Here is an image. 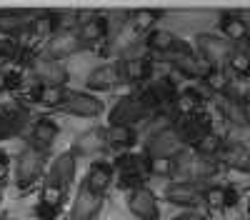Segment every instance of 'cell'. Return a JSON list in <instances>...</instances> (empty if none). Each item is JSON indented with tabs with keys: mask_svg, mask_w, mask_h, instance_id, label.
I'll list each match as a JSON object with an SVG mask.
<instances>
[{
	"mask_svg": "<svg viewBox=\"0 0 250 220\" xmlns=\"http://www.w3.org/2000/svg\"><path fill=\"white\" fill-rule=\"evenodd\" d=\"M62 108L73 115H78V118H95V115L103 113V103L88 93H65Z\"/></svg>",
	"mask_w": 250,
	"mask_h": 220,
	"instance_id": "obj_10",
	"label": "cell"
},
{
	"mask_svg": "<svg viewBox=\"0 0 250 220\" xmlns=\"http://www.w3.org/2000/svg\"><path fill=\"white\" fill-rule=\"evenodd\" d=\"M173 220H208L203 213H195V210H188V213H183V215H178V218H173Z\"/></svg>",
	"mask_w": 250,
	"mask_h": 220,
	"instance_id": "obj_40",
	"label": "cell"
},
{
	"mask_svg": "<svg viewBox=\"0 0 250 220\" xmlns=\"http://www.w3.org/2000/svg\"><path fill=\"white\" fill-rule=\"evenodd\" d=\"M220 113H223V118H225L233 128H240V130L250 128V110H248V105L243 103V98H238V95H223V100H220Z\"/></svg>",
	"mask_w": 250,
	"mask_h": 220,
	"instance_id": "obj_12",
	"label": "cell"
},
{
	"mask_svg": "<svg viewBox=\"0 0 250 220\" xmlns=\"http://www.w3.org/2000/svg\"><path fill=\"white\" fill-rule=\"evenodd\" d=\"M175 130H178V135H180V140H183V145H185V143L195 145L203 135L213 133V130H210V115H205V113H200V110L193 113V115H183L178 123H175Z\"/></svg>",
	"mask_w": 250,
	"mask_h": 220,
	"instance_id": "obj_6",
	"label": "cell"
},
{
	"mask_svg": "<svg viewBox=\"0 0 250 220\" xmlns=\"http://www.w3.org/2000/svg\"><path fill=\"white\" fill-rule=\"evenodd\" d=\"M163 18V13L160 10H135L133 13V25H135V30H150L158 20Z\"/></svg>",
	"mask_w": 250,
	"mask_h": 220,
	"instance_id": "obj_35",
	"label": "cell"
},
{
	"mask_svg": "<svg viewBox=\"0 0 250 220\" xmlns=\"http://www.w3.org/2000/svg\"><path fill=\"white\" fill-rule=\"evenodd\" d=\"M158 108V103L153 100V95L145 90L140 95H128V98H120L115 108L108 115V123L110 125H125V128H133L135 123H140L143 118H148V113Z\"/></svg>",
	"mask_w": 250,
	"mask_h": 220,
	"instance_id": "obj_1",
	"label": "cell"
},
{
	"mask_svg": "<svg viewBox=\"0 0 250 220\" xmlns=\"http://www.w3.org/2000/svg\"><path fill=\"white\" fill-rule=\"evenodd\" d=\"M145 45H148L150 50H158V53H173L178 45H180V40L170 33V30H150L148 38H145Z\"/></svg>",
	"mask_w": 250,
	"mask_h": 220,
	"instance_id": "obj_27",
	"label": "cell"
},
{
	"mask_svg": "<svg viewBox=\"0 0 250 220\" xmlns=\"http://www.w3.org/2000/svg\"><path fill=\"white\" fill-rule=\"evenodd\" d=\"M62 200H65V190H62L60 185H55V183H45L43 190H40V208H38V213L43 218L55 215Z\"/></svg>",
	"mask_w": 250,
	"mask_h": 220,
	"instance_id": "obj_22",
	"label": "cell"
},
{
	"mask_svg": "<svg viewBox=\"0 0 250 220\" xmlns=\"http://www.w3.org/2000/svg\"><path fill=\"white\" fill-rule=\"evenodd\" d=\"M118 83H123L120 80V70H118V63L115 65H100V68H95L90 75H88V88L90 90H110V88H115Z\"/></svg>",
	"mask_w": 250,
	"mask_h": 220,
	"instance_id": "obj_20",
	"label": "cell"
},
{
	"mask_svg": "<svg viewBox=\"0 0 250 220\" xmlns=\"http://www.w3.org/2000/svg\"><path fill=\"white\" fill-rule=\"evenodd\" d=\"M245 50H248V53H250V38H248V48H245Z\"/></svg>",
	"mask_w": 250,
	"mask_h": 220,
	"instance_id": "obj_45",
	"label": "cell"
},
{
	"mask_svg": "<svg viewBox=\"0 0 250 220\" xmlns=\"http://www.w3.org/2000/svg\"><path fill=\"white\" fill-rule=\"evenodd\" d=\"M248 215H250V203H248Z\"/></svg>",
	"mask_w": 250,
	"mask_h": 220,
	"instance_id": "obj_46",
	"label": "cell"
},
{
	"mask_svg": "<svg viewBox=\"0 0 250 220\" xmlns=\"http://www.w3.org/2000/svg\"><path fill=\"white\" fill-rule=\"evenodd\" d=\"M218 25H220L223 38H225L230 45H235V43H248V38H250V25L245 23V20H243L238 13H223Z\"/></svg>",
	"mask_w": 250,
	"mask_h": 220,
	"instance_id": "obj_14",
	"label": "cell"
},
{
	"mask_svg": "<svg viewBox=\"0 0 250 220\" xmlns=\"http://www.w3.org/2000/svg\"><path fill=\"white\" fill-rule=\"evenodd\" d=\"M65 88H58V85H40L35 88L33 98H35V103L38 105H43V108H58L62 105V100H65Z\"/></svg>",
	"mask_w": 250,
	"mask_h": 220,
	"instance_id": "obj_28",
	"label": "cell"
},
{
	"mask_svg": "<svg viewBox=\"0 0 250 220\" xmlns=\"http://www.w3.org/2000/svg\"><path fill=\"white\" fill-rule=\"evenodd\" d=\"M243 103H245V105H250V88L245 90V98H243Z\"/></svg>",
	"mask_w": 250,
	"mask_h": 220,
	"instance_id": "obj_43",
	"label": "cell"
},
{
	"mask_svg": "<svg viewBox=\"0 0 250 220\" xmlns=\"http://www.w3.org/2000/svg\"><path fill=\"white\" fill-rule=\"evenodd\" d=\"M8 158L5 155H0V185H5V178H8Z\"/></svg>",
	"mask_w": 250,
	"mask_h": 220,
	"instance_id": "obj_41",
	"label": "cell"
},
{
	"mask_svg": "<svg viewBox=\"0 0 250 220\" xmlns=\"http://www.w3.org/2000/svg\"><path fill=\"white\" fill-rule=\"evenodd\" d=\"M170 63L178 73H183L185 78H195V80H203L208 75V70H210V65H208L200 55H195L185 43H180L170 53Z\"/></svg>",
	"mask_w": 250,
	"mask_h": 220,
	"instance_id": "obj_5",
	"label": "cell"
},
{
	"mask_svg": "<svg viewBox=\"0 0 250 220\" xmlns=\"http://www.w3.org/2000/svg\"><path fill=\"white\" fill-rule=\"evenodd\" d=\"M165 200L178 208H195L203 203V188L193 180H180L165 190Z\"/></svg>",
	"mask_w": 250,
	"mask_h": 220,
	"instance_id": "obj_7",
	"label": "cell"
},
{
	"mask_svg": "<svg viewBox=\"0 0 250 220\" xmlns=\"http://www.w3.org/2000/svg\"><path fill=\"white\" fill-rule=\"evenodd\" d=\"M223 138L220 135H215V133H208V135H203L198 143L193 145L195 148V155L198 158H208V160H215L218 155H220V150H223Z\"/></svg>",
	"mask_w": 250,
	"mask_h": 220,
	"instance_id": "obj_31",
	"label": "cell"
},
{
	"mask_svg": "<svg viewBox=\"0 0 250 220\" xmlns=\"http://www.w3.org/2000/svg\"><path fill=\"white\" fill-rule=\"evenodd\" d=\"M25 15L20 13H3L0 15V33H20L25 30Z\"/></svg>",
	"mask_w": 250,
	"mask_h": 220,
	"instance_id": "obj_36",
	"label": "cell"
},
{
	"mask_svg": "<svg viewBox=\"0 0 250 220\" xmlns=\"http://www.w3.org/2000/svg\"><path fill=\"white\" fill-rule=\"evenodd\" d=\"M148 168L153 175H160V178H168L175 173V160L173 158H148Z\"/></svg>",
	"mask_w": 250,
	"mask_h": 220,
	"instance_id": "obj_37",
	"label": "cell"
},
{
	"mask_svg": "<svg viewBox=\"0 0 250 220\" xmlns=\"http://www.w3.org/2000/svg\"><path fill=\"white\" fill-rule=\"evenodd\" d=\"M50 180L62 190H68V185L75 180V155L73 153H62L55 158V163L50 165Z\"/></svg>",
	"mask_w": 250,
	"mask_h": 220,
	"instance_id": "obj_17",
	"label": "cell"
},
{
	"mask_svg": "<svg viewBox=\"0 0 250 220\" xmlns=\"http://www.w3.org/2000/svg\"><path fill=\"white\" fill-rule=\"evenodd\" d=\"M0 203H3V185H0Z\"/></svg>",
	"mask_w": 250,
	"mask_h": 220,
	"instance_id": "obj_44",
	"label": "cell"
},
{
	"mask_svg": "<svg viewBox=\"0 0 250 220\" xmlns=\"http://www.w3.org/2000/svg\"><path fill=\"white\" fill-rule=\"evenodd\" d=\"M110 183H113V165L105 163V160H98V163H93V168L88 173V180H85L83 188H88L98 195H105Z\"/></svg>",
	"mask_w": 250,
	"mask_h": 220,
	"instance_id": "obj_19",
	"label": "cell"
},
{
	"mask_svg": "<svg viewBox=\"0 0 250 220\" xmlns=\"http://www.w3.org/2000/svg\"><path fill=\"white\" fill-rule=\"evenodd\" d=\"M105 145V138H103V130H88L75 138L73 143V155H95L103 150Z\"/></svg>",
	"mask_w": 250,
	"mask_h": 220,
	"instance_id": "obj_23",
	"label": "cell"
},
{
	"mask_svg": "<svg viewBox=\"0 0 250 220\" xmlns=\"http://www.w3.org/2000/svg\"><path fill=\"white\" fill-rule=\"evenodd\" d=\"M15 55H18V43H13V40H8V38H0V58L13 60Z\"/></svg>",
	"mask_w": 250,
	"mask_h": 220,
	"instance_id": "obj_39",
	"label": "cell"
},
{
	"mask_svg": "<svg viewBox=\"0 0 250 220\" xmlns=\"http://www.w3.org/2000/svg\"><path fill=\"white\" fill-rule=\"evenodd\" d=\"M45 168V150H40L35 145H28L23 153L18 155V163H15V180L20 188H28L33 185L35 180L40 178Z\"/></svg>",
	"mask_w": 250,
	"mask_h": 220,
	"instance_id": "obj_2",
	"label": "cell"
},
{
	"mask_svg": "<svg viewBox=\"0 0 250 220\" xmlns=\"http://www.w3.org/2000/svg\"><path fill=\"white\" fill-rule=\"evenodd\" d=\"M3 90H8V73L0 70V93H3Z\"/></svg>",
	"mask_w": 250,
	"mask_h": 220,
	"instance_id": "obj_42",
	"label": "cell"
},
{
	"mask_svg": "<svg viewBox=\"0 0 250 220\" xmlns=\"http://www.w3.org/2000/svg\"><path fill=\"white\" fill-rule=\"evenodd\" d=\"M128 208L135 218L140 220H158L160 218V208H158V198L148 190V188H138L130 193L128 198Z\"/></svg>",
	"mask_w": 250,
	"mask_h": 220,
	"instance_id": "obj_9",
	"label": "cell"
},
{
	"mask_svg": "<svg viewBox=\"0 0 250 220\" xmlns=\"http://www.w3.org/2000/svg\"><path fill=\"white\" fill-rule=\"evenodd\" d=\"M118 70H120L123 83H143V80L150 78L153 65H150V60H145V58H133V60H120Z\"/></svg>",
	"mask_w": 250,
	"mask_h": 220,
	"instance_id": "obj_16",
	"label": "cell"
},
{
	"mask_svg": "<svg viewBox=\"0 0 250 220\" xmlns=\"http://www.w3.org/2000/svg\"><path fill=\"white\" fill-rule=\"evenodd\" d=\"M55 15L53 13H45V15H40V18H35L33 23H30V28H33V33L35 35H40V38H45V35H50L53 30H55Z\"/></svg>",
	"mask_w": 250,
	"mask_h": 220,
	"instance_id": "obj_38",
	"label": "cell"
},
{
	"mask_svg": "<svg viewBox=\"0 0 250 220\" xmlns=\"http://www.w3.org/2000/svg\"><path fill=\"white\" fill-rule=\"evenodd\" d=\"M148 93L153 95V100L158 105H168V103H175V98H178V90H175V83L170 78H160L155 80V83L148 88Z\"/></svg>",
	"mask_w": 250,
	"mask_h": 220,
	"instance_id": "obj_29",
	"label": "cell"
},
{
	"mask_svg": "<svg viewBox=\"0 0 250 220\" xmlns=\"http://www.w3.org/2000/svg\"><path fill=\"white\" fill-rule=\"evenodd\" d=\"M103 208V195L88 190V188H80L73 210H70V220H93Z\"/></svg>",
	"mask_w": 250,
	"mask_h": 220,
	"instance_id": "obj_13",
	"label": "cell"
},
{
	"mask_svg": "<svg viewBox=\"0 0 250 220\" xmlns=\"http://www.w3.org/2000/svg\"><path fill=\"white\" fill-rule=\"evenodd\" d=\"M108 33V20L105 18H88L80 23V30H78V40L83 45L85 43H98L103 40Z\"/></svg>",
	"mask_w": 250,
	"mask_h": 220,
	"instance_id": "obj_25",
	"label": "cell"
},
{
	"mask_svg": "<svg viewBox=\"0 0 250 220\" xmlns=\"http://www.w3.org/2000/svg\"><path fill=\"white\" fill-rule=\"evenodd\" d=\"M203 83H205L208 90L220 93V95H228V90H230V80H228V75L223 73V68H210L208 75L203 78Z\"/></svg>",
	"mask_w": 250,
	"mask_h": 220,
	"instance_id": "obj_33",
	"label": "cell"
},
{
	"mask_svg": "<svg viewBox=\"0 0 250 220\" xmlns=\"http://www.w3.org/2000/svg\"><path fill=\"white\" fill-rule=\"evenodd\" d=\"M183 153V140L175 130V125H168L158 130L155 135H150L148 145H145V155L148 158H178Z\"/></svg>",
	"mask_w": 250,
	"mask_h": 220,
	"instance_id": "obj_4",
	"label": "cell"
},
{
	"mask_svg": "<svg viewBox=\"0 0 250 220\" xmlns=\"http://www.w3.org/2000/svg\"><path fill=\"white\" fill-rule=\"evenodd\" d=\"M55 138H58V125L50 118H40L33 128V145L40 148V150H48Z\"/></svg>",
	"mask_w": 250,
	"mask_h": 220,
	"instance_id": "obj_26",
	"label": "cell"
},
{
	"mask_svg": "<svg viewBox=\"0 0 250 220\" xmlns=\"http://www.w3.org/2000/svg\"><path fill=\"white\" fill-rule=\"evenodd\" d=\"M225 65L240 78H250V53L245 48H233V53H230Z\"/></svg>",
	"mask_w": 250,
	"mask_h": 220,
	"instance_id": "obj_32",
	"label": "cell"
},
{
	"mask_svg": "<svg viewBox=\"0 0 250 220\" xmlns=\"http://www.w3.org/2000/svg\"><path fill=\"white\" fill-rule=\"evenodd\" d=\"M145 165H148V158H143V155H120L118 158L120 175H138V178H143V168Z\"/></svg>",
	"mask_w": 250,
	"mask_h": 220,
	"instance_id": "obj_34",
	"label": "cell"
},
{
	"mask_svg": "<svg viewBox=\"0 0 250 220\" xmlns=\"http://www.w3.org/2000/svg\"><path fill=\"white\" fill-rule=\"evenodd\" d=\"M195 48H198V55L205 60L210 68H223L228 63V58H230L233 48L225 38L220 35H210V33H200L195 38Z\"/></svg>",
	"mask_w": 250,
	"mask_h": 220,
	"instance_id": "obj_3",
	"label": "cell"
},
{
	"mask_svg": "<svg viewBox=\"0 0 250 220\" xmlns=\"http://www.w3.org/2000/svg\"><path fill=\"white\" fill-rule=\"evenodd\" d=\"M203 203L213 210L233 208L238 203V193L233 188H225V185H205L203 188Z\"/></svg>",
	"mask_w": 250,
	"mask_h": 220,
	"instance_id": "obj_18",
	"label": "cell"
},
{
	"mask_svg": "<svg viewBox=\"0 0 250 220\" xmlns=\"http://www.w3.org/2000/svg\"><path fill=\"white\" fill-rule=\"evenodd\" d=\"M103 138H105V145L118 148V150H128V148L135 145L133 128H125V125H108L103 130Z\"/></svg>",
	"mask_w": 250,
	"mask_h": 220,
	"instance_id": "obj_24",
	"label": "cell"
},
{
	"mask_svg": "<svg viewBox=\"0 0 250 220\" xmlns=\"http://www.w3.org/2000/svg\"><path fill=\"white\" fill-rule=\"evenodd\" d=\"M28 110L23 105H15V100H5V108L0 113V140H8L23 133Z\"/></svg>",
	"mask_w": 250,
	"mask_h": 220,
	"instance_id": "obj_8",
	"label": "cell"
},
{
	"mask_svg": "<svg viewBox=\"0 0 250 220\" xmlns=\"http://www.w3.org/2000/svg\"><path fill=\"white\" fill-rule=\"evenodd\" d=\"M200 103H203V98H200V93L195 90V88H188V90H183V93H178V98H175V110H178V115L183 118V115H193V113H198L200 110Z\"/></svg>",
	"mask_w": 250,
	"mask_h": 220,
	"instance_id": "obj_30",
	"label": "cell"
},
{
	"mask_svg": "<svg viewBox=\"0 0 250 220\" xmlns=\"http://www.w3.org/2000/svg\"><path fill=\"white\" fill-rule=\"evenodd\" d=\"M33 73L43 85H58L62 88L68 83V70L62 68L55 60H35L33 63Z\"/></svg>",
	"mask_w": 250,
	"mask_h": 220,
	"instance_id": "obj_15",
	"label": "cell"
},
{
	"mask_svg": "<svg viewBox=\"0 0 250 220\" xmlns=\"http://www.w3.org/2000/svg\"><path fill=\"white\" fill-rule=\"evenodd\" d=\"M218 158H220V163H225L230 170H238V173L250 175V148L243 145V143H238V140L225 143Z\"/></svg>",
	"mask_w": 250,
	"mask_h": 220,
	"instance_id": "obj_11",
	"label": "cell"
},
{
	"mask_svg": "<svg viewBox=\"0 0 250 220\" xmlns=\"http://www.w3.org/2000/svg\"><path fill=\"white\" fill-rule=\"evenodd\" d=\"M80 48H83V43L78 40V35L62 33V35H53V38H50L48 55H50V60H60V58H68V55L78 53Z\"/></svg>",
	"mask_w": 250,
	"mask_h": 220,
	"instance_id": "obj_21",
	"label": "cell"
}]
</instances>
